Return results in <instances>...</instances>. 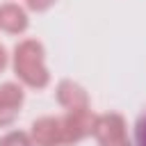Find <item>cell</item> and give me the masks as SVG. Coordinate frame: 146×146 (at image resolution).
Masks as SVG:
<instances>
[{"label":"cell","instance_id":"9","mask_svg":"<svg viewBox=\"0 0 146 146\" xmlns=\"http://www.w3.org/2000/svg\"><path fill=\"white\" fill-rule=\"evenodd\" d=\"M135 141H137V146H146V112L137 119V125H135Z\"/></svg>","mask_w":146,"mask_h":146},{"label":"cell","instance_id":"8","mask_svg":"<svg viewBox=\"0 0 146 146\" xmlns=\"http://www.w3.org/2000/svg\"><path fill=\"white\" fill-rule=\"evenodd\" d=\"M0 146H34V144H32V139H30L27 132H23V130H11V132H7V135L0 139Z\"/></svg>","mask_w":146,"mask_h":146},{"label":"cell","instance_id":"10","mask_svg":"<svg viewBox=\"0 0 146 146\" xmlns=\"http://www.w3.org/2000/svg\"><path fill=\"white\" fill-rule=\"evenodd\" d=\"M55 2H57V0H25V5H27L30 11H46V9H50Z\"/></svg>","mask_w":146,"mask_h":146},{"label":"cell","instance_id":"12","mask_svg":"<svg viewBox=\"0 0 146 146\" xmlns=\"http://www.w3.org/2000/svg\"><path fill=\"white\" fill-rule=\"evenodd\" d=\"M128 146H132V144H128Z\"/></svg>","mask_w":146,"mask_h":146},{"label":"cell","instance_id":"7","mask_svg":"<svg viewBox=\"0 0 146 146\" xmlns=\"http://www.w3.org/2000/svg\"><path fill=\"white\" fill-rule=\"evenodd\" d=\"M30 25L27 11L16 2H2L0 5V30L7 34H23Z\"/></svg>","mask_w":146,"mask_h":146},{"label":"cell","instance_id":"5","mask_svg":"<svg viewBox=\"0 0 146 146\" xmlns=\"http://www.w3.org/2000/svg\"><path fill=\"white\" fill-rule=\"evenodd\" d=\"M23 103H25V91L18 82L0 84V128L16 121Z\"/></svg>","mask_w":146,"mask_h":146},{"label":"cell","instance_id":"2","mask_svg":"<svg viewBox=\"0 0 146 146\" xmlns=\"http://www.w3.org/2000/svg\"><path fill=\"white\" fill-rule=\"evenodd\" d=\"M94 137L98 146H128V125L119 112H107L96 116Z\"/></svg>","mask_w":146,"mask_h":146},{"label":"cell","instance_id":"1","mask_svg":"<svg viewBox=\"0 0 146 146\" xmlns=\"http://www.w3.org/2000/svg\"><path fill=\"white\" fill-rule=\"evenodd\" d=\"M14 73L21 84L30 89H43L50 82V71L46 66V48L36 39H23L16 43L11 55Z\"/></svg>","mask_w":146,"mask_h":146},{"label":"cell","instance_id":"11","mask_svg":"<svg viewBox=\"0 0 146 146\" xmlns=\"http://www.w3.org/2000/svg\"><path fill=\"white\" fill-rule=\"evenodd\" d=\"M7 64H9V55H7V48L0 43V73L7 68Z\"/></svg>","mask_w":146,"mask_h":146},{"label":"cell","instance_id":"3","mask_svg":"<svg viewBox=\"0 0 146 146\" xmlns=\"http://www.w3.org/2000/svg\"><path fill=\"white\" fill-rule=\"evenodd\" d=\"M96 116L98 114H94L89 107H84V110H66V116L62 119L64 144H75V141H82L84 137L94 135Z\"/></svg>","mask_w":146,"mask_h":146},{"label":"cell","instance_id":"6","mask_svg":"<svg viewBox=\"0 0 146 146\" xmlns=\"http://www.w3.org/2000/svg\"><path fill=\"white\" fill-rule=\"evenodd\" d=\"M55 98L66 110H84L89 107V94L82 84L73 80H59L55 87Z\"/></svg>","mask_w":146,"mask_h":146},{"label":"cell","instance_id":"4","mask_svg":"<svg viewBox=\"0 0 146 146\" xmlns=\"http://www.w3.org/2000/svg\"><path fill=\"white\" fill-rule=\"evenodd\" d=\"M30 139L34 146H62L64 135H62V119L57 116H39L30 125Z\"/></svg>","mask_w":146,"mask_h":146}]
</instances>
